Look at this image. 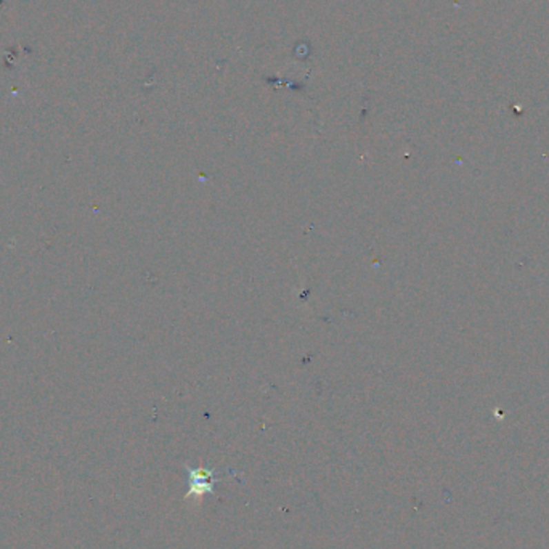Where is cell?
Here are the masks:
<instances>
[{
    "label": "cell",
    "instance_id": "1",
    "mask_svg": "<svg viewBox=\"0 0 549 549\" xmlns=\"http://www.w3.org/2000/svg\"><path fill=\"white\" fill-rule=\"evenodd\" d=\"M190 492L186 497H191V495H196V497H203L204 493H212L214 492V483L215 479L212 472L209 470H190Z\"/></svg>",
    "mask_w": 549,
    "mask_h": 549
}]
</instances>
